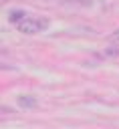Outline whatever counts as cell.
<instances>
[{
  "label": "cell",
  "mask_w": 119,
  "mask_h": 129,
  "mask_svg": "<svg viewBox=\"0 0 119 129\" xmlns=\"http://www.w3.org/2000/svg\"><path fill=\"white\" fill-rule=\"evenodd\" d=\"M46 26H48V20L42 18V16H26L24 20H20V22L16 24V28H18L20 32H24V34H38V32H42Z\"/></svg>",
  "instance_id": "cell-1"
},
{
  "label": "cell",
  "mask_w": 119,
  "mask_h": 129,
  "mask_svg": "<svg viewBox=\"0 0 119 129\" xmlns=\"http://www.w3.org/2000/svg\"><path fill=\"white\" fill-rule=\"evenodd\" d=\"M24 18H26V14H24L22 10H12V12H10V16H8V20H10V22H14V24H18V22H20V20H24Z\"/></svg>",
  "instance_id": "cell-2"
}]
</instances>
